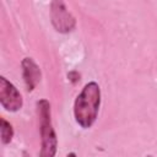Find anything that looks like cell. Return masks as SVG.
<instances>
[{
  "label": "cell",
  "mask_w": 157,
  "mask_h": 157,
  "mask_svg": "<svg viewBox=\"0 0 157 157\" xmlns=\"http://www.w3.org/2000/svg\"><path fill=\"white\" fill-rule=\"evenodd\" d=\"M101 105V88L97 82L86 83L74 102V117L82 129L93 125L98 117Z\"/></svg>",
  "instance_id": "6da1fadb"
},
{
  "label": "cell",
  "mask_w": 157,
  "mask_h": 157,
  "mask_svg": "<svg viewBox=\"0 0 157 157\" xmlns=\"http://www.w3.org/2000/svg\"><path fill=\"white\" fill-rule=\"evenodd\" d=\"M37 113L40 131L39 157H54L58 147V137L52 124V112L49 101L39 99L37 102Z\"/></svg>",
  "instance_id": "7a4b0ae2"
},
{
  "label": "cell",
  "mask_w": 157,
  "mask_h": 157,
  "mask_svg": "<svg viewBox=\"0 0 157 157\" xmlns=\"http://www.w3.org/2000/svg\"><path fill=\"white\" fill-rule=\"evenodd\" d=\"M50 18L54 28L60 33L71 32L76 25L75 17L61 0H54L50 2Z\"/></svg>",
  "instance_id": "3957f363"
},
{
  "label": "cell",
  "mask_w": 157,
  "mask_h": 157,
  "mask_svg": "<svg viewBox=\"0 0 157 157\" xmlns=\"http://www.w3.org/2000/svg\"><path fill=\"white\" fill-rule=\"evenodd\" d=\"M0 104L7 112H17L23 105L20 91L4 76L0 77Z\"/></svg>",
  "instance_id": "277c9868"
},
{
  "label": "cell",
  "mask_w": 157,
  "mask_h": 157,
  "mask_svg": "<svg viewBox=\"0 0 157 157\" xmlns=\"http://www.w3.org/2000/svg\"><path fill=\"white\" fill-rule=\"evenodd\" d=\"M21 66H22V77L26 85V90L31 92L36 88V86L40 81V76H42L40 69L32 58H25L21 61Z\"/></svg>",
  "instance_id": "5b68a950"
},
{
  "label": "cell",
  "mask_w": 157,
  "mask_h": 157,
  "mask_svg": "<svg viewBox=\"0 0 157 157\" xmlns=\"http://www.w3.org/2000/svg\"><path fill=\"white\" fill-rule=\"evenodd\" d=\"M0 121H1V125H0L1 142H2L4 145L10 144L11 140H12V137H13V128H12V125H11L5 118H1Z\"/></svg>",
  "instance_id": "8992f818"
},
{
  "label": "cell",
  "mask_w": 157,
  "mask_h": 157,
  "mask_svg": "<svg viewBox=\"0 0 157 157\" xmlns=\"http://www.w3.org/2000/svg\"><path fill=\"white\" fill-rule=\"evenodd\" d=\"M66 157H77V156H76L75 152H69V153L66 155Z\"/></svg>",
  "instance_id": "52a82bcc"
},
{
  "label": "cell",
  "mask_w": 157,
  "mask_h": 157,
  "mask_svg": "<svg viewBox=\"0 0 157 157\" xmlns=\"http://www.w3.org/2000/svg\"><path fill=\"white\" fill-rule=\"evenodd\" d=\"M146 157H153V156H146Z\"/></svg>",
  "instance_id": "ba28073f"
}]
</instances>
